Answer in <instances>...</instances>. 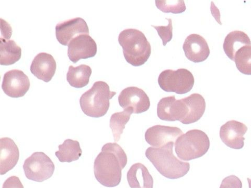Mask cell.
I'll use <instances>...</instances> for the list:
<instances>
[{
    "label": "cell",
    "instance_id": "obj_7",
    "mask_svg": "<svg viewBox=\"0 0 251 188\" xmlns=\"http://www.w3.org/2000/svg\"><path fill=\"white\" fill-rule=\"evenodd\" d=\"M23 169L27 179L42 183L52 177L55 166L48 156L44 152H37L25 161Z\"/></svg>",
    "mask_w": 251,
    "mask_h": 188
},
{
    "label": "cell",
    "instance_id": "obj_25",
    "mask_svg": "<svg viewBox=\"0 0 251 188\" xmlns=\"http://www.w3.org/2000/svg\"><path fill=\"white\" fill-rule=\"evenodd\" d=\"M234 62L241 73L251 75V46L242 47L235 54Z\"/></svg>",
    "mask_w": 251,
    "mask_h": 188
},
{
    "label": "cell",
    "instance_id": "obj_15",
    "mask_svg": "<svg viewBox=\"0 0 251 188\" xmlns=\"http://www.w3.org/2000/svg\"><path fill=\"white\" fill-rule=\"evenodd\" d=\"M183 49L186 58L194 63L205 61L210 54V49L205 39L198 34L188 36L185 39Z\"/></svg>",
    "mask_w": 251,
    "mask_h": 188
},
{
    "label": "cell",
    "instance_id": "obj_8",
    "mask_svg": "<svg viewBox=\"0 0 251 188\" xmlns=\"http://www.w3.org/2000/svg\"><path fill=\"white\" fill-rule=\"evenodd\" d=\"M157 115L161 120L179 121L184 124L187 115V108L183 99L176 100L175 96H168L159 101Z\"/></svg>",
    "mask_w": 251,
    "mask_h": 188
},
{
    "label": "cell",
    "instance_id": "obj_23",
    "mask_svg": "<svg viewBox=\"0 0 251 188\" xmlns=\"http://www.w3.org/2000/svg\"><path fill=\"white\" fill-rule=\"evenodd\" d=\"M1 60L0 64L9 66L15 64L21 58L22 49L14 40H6L1 38Z\"/></svg>",
    "mask_w": 251,
    "mask_h": 188
},
{
    "label": "cell",
    "instance_id": "obj_20",
    "mask_svg": "<svg viewBox=\"0 0 251 188\" xmlns=\"http://www.w3.org/2000/svg\"><path fill=\"white\" fill-rule=\"evenodd\" d=\"M246 46H251L249 37L242 31H231L226 36L223 45V48L227 57L234 61L236 52Z\"/></svg>",
    "mask_w": 251,
    "mask_h": 188
},
{
    "label": "cell",
    "instance_id": "obj_19",
    "mask_svg": "<svg viewBox=\"0 0 251 188\" xmlns=\"http://www.w3.org/2000/svg\"><path fill=\"white\" fill-rule=\"evenodd\" d=\"M183 99L187 108V115L184 124H189L198 121L205 112V99L197 93Z\"/></svg>",
    "mask_w": 251,
    "mask_h": 188
},
{
    "label": "cell",
    "instance_id": "obj_13",
    "mask_svg": "<svg viewBox=\"0 0 251 188\" xmlns=\"http://www.w3.org/2000/svg\"><path fill=\"white\" fill-rule=\"evenodd\" d=\"M87 23L81 18H76L60 22L56 26V35L58 41L67 46L75 37L81 34H89Z\"/></svg>",
    "mask_w": 251,
    "mask_h": 188
},
{
    "label": "cell",
    "instance_id": "obj_12",
    "mask_svg": "<svg viewBox=\"0 0 251 188\" xmlns=\"http://www.w3.org/2000/svg\"><path fill=\"white\" fill-rule=\"evenodd\" d=\"M183 134V131L177 127L156 125L146 131L145 137L146 142L152 147L159 148L169 143L176 142L178 138Z\"/></svg>",
    "mask_w": 251,
    "mask_h": 188
},
{
    "label": "cell",
    "instance_id": "obj_28",
    "mask_svg": "<svg viewBox=\"0 0 251 188\" xmlns=\"http://www.w3.org/2000/svg\"><path fill=\"white\" fill-rule=\"evenodd\" d=\"M219 188H242L241 180L234 175L225 178Z\"/></svg>",
    "mask_w": 251,
    "mask_h": 188
},
{
    "label": "cell",
    "instance_id": "obj_6",
    "mask_svg": "<svg viewBox=\"0 0 251 188\" xmlns=\"http://www.w3.org/2000/svg\"><path fill=\"white\" fill-rule=\"evenodd\" d=\"M158 83L163 91L181 95L192 90L195 80L193 74L187 69L166 70L160 74Z\"/></svg>",
    "mask_w": 251,
    "mask_h": 188
},
{
    "label": "cell",
    "instance_id": "obj_29",
    "mask_svg": "<svg viewBox=\"0 0 251 188\" xmlns=\"http://www.w3.org/2000/svg\"><path fill=\"white\" fill-rule=\"evenodd\" d=\"M2 188H25V187L19 177L11 176L5 180Z\"/></svg>",
    "mask_w": 251,
    "mask_h": 188
},
{
    "label": "cell",
    "instance_id": "obj_22",
    "mask_svg": "<svg viewBox=\"0 0 251 188\" xmlns=\"http://www.w3.org/2000/svg\"><path fill=\"white\" fill-rule=\"evenodd\" d=\"M59 150L55 153L61 163H71L80 159L82 154L79 142L77 141L67 139L59 145Z\"/></svg>",
    "mask_w": 251,
    "mask_h": 188
},
{
    "label": "cell",
    "instance_id": "obj_21",
    "mask_svg": "<svg viewBox=\"0 0 251 188\" xmlns=\"http://www.w3.org/2000/svg\"><path fill=\"white\" fill-rule=\"evenodd\" d=\"M92 69L88 65H81L76 67L70 66L67 74V80L73 87L81 89L90 82Z\"/></svg>",
    "mask_w": 251,
    "mask_h": 188
},
{
    "label": "cell",
    "instance_id": "obj_24",
    "mask_svg": "<svg viewBox=\"0 0 251 188\" xmlns=\"http://www.w3.org/2000/svg\"><path fill=\"white\" fill-rule=\"evenodd\" d=\"M133 114L130 109H124L122 112L113 114L110 119L109 127L112 131L115 142H119L123 131Z\"/></svg>",
    "mask_w": 251,
    "mask_h": 188
},
{
    "label": "cell",
    "instance_id": "obj_2",
    "mask_svg": "<svg viewBox=\"0 0 251 188\" xmlns=\"http://www.w3.org/2000/svg\"><path fill=\"white\" fill-rule=\"evenodd\" d=\"M174 142L159 148H147L146 156L160 174L170 179H177L185 176L190 169L189 163L179 160L174 154Z\"/></svg>",
    "mask_w": 251,
    "mask_h": 188
},
{
    "label": "cell",
    "instance_id": "obj_27",
    "mask_svg": "<svg viewBox=\"0 0 251 188\" xmlns=\"http://www.w3.org/2000/svg\"><path fill=\"white\" fill-rule=\"evenodd\" d=\"M169 22L167 26H151L155 28L158 32L159 36L162 40L163 45L166 46L170 42L173 38V25L172 21L171 19H166Z\"/></svg>",
    "mask_w": 251,
    "mask_h": 188
},
{
    "label": "cell",
    "instance_id": "obj_11",
    "mask_svg": "<svg viewBox=\"0 0 251 188\" xmlns=\"http://www.w3.org/2000/svg\"><path fill=\"white\" fill-rule=\"evenodd\" d=\"M68 47V56L75 64L81 59L93 57L97 53V43L89 34L76 36Z\"/></svg>",
    "mask_w": 251,
    "mask_h": 188
},
{
    "label": "cell",
    "instance_id": "obj_10",
    "mask_svg": "<svg viewBox=\"0 0 251 188\" xmlns=\"http://www.w3.org/2000/svg\"><path fill=\"white\" fill-rule=\"evenodd\" d=\"M30 86L28 77L21 70L13 69L3 76L2 89L7 96L19 98L25 95Z\"/></svg>",
    "mask_w": 251,
    "mask_h": 188
},
{
    "label": "cell",
    "instance_id": "obj_3",
    "mask_svg": "<svg viewBox=\"0 0 251 188\" xmlns=\"http://www.w3.org/2000/svg\"><path fill=\"white\" fill-rule=\"evenodd\" d=\"M119 42L126 60L133 66L144 65L151 57V46L142 31L136 29H125L119 35Z\"/></svg>",
    "mask_w": 251,
    "mask_h": 188
},
{
    "label": "cell",
    "instance_id": "obj_5",
    "mask_svg": "<svg viewBox=\"0 0 251 188\" xmlns=\"http://www.w3.org/2000/svg\"><path fill=\"white\" fill-rule=\"evenodd\" d=\"M210 141L206 133L198 129L187 131L176 141L175 150L182 161H190L201 158L208 152Z\"/></svg>",
    "mask_w": 251,
    "mask_h": 188
},
{
    "label": "cell",
    "instance_id": "obj_9",
    "mask_svg": "<svg viewBox=\"0 0 251 188\" xmlns=\"http://www.w3.org/2000/svg\"><path fill=\"white\" fill-rule=\"evenodd\" d=\"M119 102L124 109H130L135 114L147 112L151 106L150 99L145 91L134 86L123 90L119 96Z\"/></svg>",
    "mask_w": 251,
    "mask_h": 188
},
{
    "label": "cell",
    "instance_id": "obj_30",
    "mask_svg": "<svg viewBox=\"0 0 251 188\" xmlns=\"http://www.w3.org/2000/svg\"><path fill=\"white\" fill-rule=\"evenodd\" d=\"M248 182L249 183V188H251V179L248 178Z\"/></svg>",
    "mask_w": 251,
    "mask_h": 188
},
{
    "label": "cell",
    "instance_id": "obj_4",
    "mask_svg": "<svg viewBox=\"0 0 251 188\" xmlns=\"http://www.w3.org/2000/svg\"><path fill=\"white\" fill-rule=\"evenodd\" d=\"M116 92L110 91L109 85L103 81H97L92 87L82 94L80 105L84 114L93 118L105 116L110 106L109 100Z\"/></svg>",
    "mask_w": 251,
    "mask_h": 188
},
{
    "label": "cell",
    "instance_id": "obj_1",
    "mask_svg": "<svg viewBox=\"0 0 251 188\" xmlns=\"http://www.w3.org/2000/svg\"><path fill=\"white\" fill-rule=\"evenodd\" d=\"M127 157L121 146L108 143L101 148L94 163V175L98 181L106 187L119 186L122 170L126 166Z\"/></svg>",
    "mask_w": 251,
    "mask_h": 188
},
{
    "label": "cell",
    "instance_id": "obj_18",
    "mask_svg": "<svg viewBox=\"0 0 251 188\" xmlns=\"http://www.w3.org/2000/svg\"><path fill=\"white\" fill-rule=\"evenodd\" d=\"M127 177L131 188H153V178L141 163L133 164L127 172Z\"/></svg>",
    "mask_w": 251,
    "mask_h": 188
},
{
    "label": "cell",
    "instance_id": "obj_16",
    "mask_svg": "<svg viewBox=\"0 0 251 188\" xmlns=\"http://www.w3.org/2000/svg\"><path fill=\"white\" fill-rule=\"evenodd\" d=\"M56 61L52 55L41 52L36 55L31 62L30 70L39 80L49 82L56 72Z\"/></svg>",
    "mask_w": 251,
    "mask_h": 188
},
{
    "label": "cell",
    "instance_id": "obj_26",
    "mask_svg": "<svg viewBox=\"0 0 251 188\" xmlns=\"http://www.w3.org/2000/svg\"><path fill=\"white\" fill-rule=\"evenodd\" d=\"M155 5L159 10L166 13L180 14L186 9L184 1H155Z\"/></svg>",
    "mask_w": 251,
    "mask_h": 188
},
{
    "label": "cell",
    "instance_id": "obj_14",
    "mask_svg": "<svg viewBox=\"0 0 251 188\" xmlns=\"http://www.w3.org/2000/svg\"><path fill=\"white\" fill-rule=\"evenodd\" d=\"M247 131L248 128L244 123L231 120L222 125L220 130V137L227 146L240 150L244 146V136Z\"/></svg>",
    "mask_w": 251,
    "mask_h": 188
},
{
    "label": "cell",
    "instance_id": "obj_17",
    "mask_svg": "<svg viewBox=\"0 0 251 188\" xmlns=\"http://www.w3.org/2000/svg\"><path fill=\"white\" fill-rule=\"evenodd\" d=\"M19 158V149L14 141L10 138H1L0 152L1 175H5L14 168L17 165Z\"/></svg>",
    "mask_w": 251,
    "mask_h": 188
}]
</instances>
